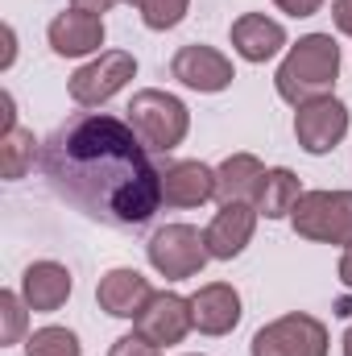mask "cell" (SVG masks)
<instances>
[{"label":"cell","mask_w":352,"mask_h":356,"mask_svg":"<svg viewBox=\"0 0 352 356\" xmlns=\"http://www.w3.org/2000/svg\"><path fill=\"white\" fill-rule=\"evenodd\" d=\"M42 170L67 203L112 228H137L162 203V170L145 141L108 112H83L54 129L42 145Z\"/></svg>","instance_id":"1"},{"label":"cell","mask_w":352,"mask_h":356,"mask_svg":"<svg viewBox=\"0 0 352 356\" xmlns=\"http://www.w3.org/2000/svg\"><path fill=\"white\" fill-rule=\"evenodd\" d=\"M340 79V46L332 33H307L298 38V46H290V54L282 58L273 83L278 95L294 108L319 99V95H332Z\"/></svg>","instance_id":"2"},{"label":"cell","mask_w":352,"mask_h":356,"mask_svg":"<svg viewBox=\"0 0 352 356\" xmlns=\"http://www.w3.org/2000/svg\"><path fill=\"white\" fill-rule=\"evenodd\" d=\"M129 124H133V133L150 149L170 154L175 145H182V137L191 129V112H186V104L178 95H170V91L145 88V91H137L133 104H129Z\"/></svg>","instance_id":"3"},{"label":"cell","mask_w":352,"mask_h":356,"mask_svg":"<svg viewBox=\"0 0 352 356\" xmlns=\"http://www.w3.org/2000/svg\"><path fill=\"white\" fill-rule=\"evenodd\" d=\"M290 224L303 241L352 245V191H303L290 211Z\"/></svg>","instance_id":"4"},{"label":"cell","mask_w":352,"mask_h":356,"mask_svg":"<svg viewBox=\"0 0 352 356\" xmlns=\"http://www.w3.org/2000/svg\"><path fill=\"white\" fill-rule=\"evenodd\" d=\"M145 249H150V266L158 269L162 277H170V282L195 277L199 269L207 266V257H211L203 232L191 228V224H166V228H158Z\"/></svg>","instance_id":"5"},{"label":"cell","mask_w":352,"mask_h":356,"mask_svg":"<svg viewBox=\"0 0 352 356\" xmlns=\"http://www.w3.org/2000/svg\"><path fill=\"white\" fill-rule=\"evenodd\" d=\"M253 356H328V327L315 315H282L253 336Z\"/></svg>","instance_id":"6"},{"label":"cell","mask_w":352,"mask_h":356,"mask_svg":"<svg viewBox=\"0 0 352 356\" xmlns=\"http://www.w3.org/2000/svg\"><path fill=\"white\" fill-rule=\"evenodd\" d=\"M133 75H137V58L129 50H99V58H91L88 67H79L71 75V99L79 108H99Z\"/></svg>","instance_id":"7"},{"label":"cell","mask_w":352,"mask_h":356,"mask_svg":"<svg viewBox=\"0 0 352 356\" xmlns=\"http://www.w3.org/2000/svg\"><path fill=\"white\" fill-rule=\"evenodd\" d=\"M349 133V108L336 95H319L294 112V137L307 154H328Z\"/></svg>","instance_id":"8"},{"label":"cell","mask_w":352,"mask_h":356,"mask_svg":"<svg viewBox=\"0 0 352 356\" xmlns=\"http://www.w3.org/2000/svg\"><path fill=\"white\" fill-rule=\"evenodd\" d=\"M133 327L150 340V344H182L186 332L195 327V315H191V298H182L175 290H154V298L145 302V311L133 319Z\"/></svg>","instance_id":"9"},{"label":"cell","mask_w":352,"mask_h":356,"mask_svg":"<svg viewBox=\"0 0 352 356\" xmlns=\"http://www.w3.org/2000/svg\"><path fill=\"white\" fill-rule=\"evenodd\" d=\"M170 75L178 83H186L191 91H224L237 71H232V58H224L216 46H182L170 63Z\"/></svg>","instance_id":"10"},{"label":"cell","mask_w":352,"mask_h":356,"mask_svg":"<svg viewBox=\"0 0 352 356\" xmlns=\"http://www.w3.org/2000/svg\"><path fill=\"white\" fill-rule=\"evenodd\" d=\"M253 228H257V207L253 203H220L216 220L207 224L203 241H207V253L216 261H232L245 253V245L253 241Z\"/></svg>","instance_id":"11"},{"label":"cell","mask_w":352,"mask_h":356,"mask_svg":"<svg viewBox=\"0 0 352 356\" xmlns=\"http://www.w3.org/2000/svg\"><path fill=\"white\" fill-rule=\"evenodd\" d=\"M154 298L150 277H141L137 269H108L95 286V302L99 311L116 315V319H137L145 311V302Z\"/></svg>","instance_id":"12"},{"label":"cell","mask_w":352,"mask_h":356,"mask_svg":"<svg viewBox=\"0 0 352 356\" xmlns=\"http://www.w3.org/2000/svg\"><path fill=\"white\" fill-rule=\"evenodd\" d=\"M191 315L203 336H228L241 323V294L228 282H207L191 294Z\"/></svg>","instance_id":"13"},{"label":"cell","mask_w":352,"mask_h":356,"mask_svg":"<svg viewBox=\"0 0 352 356\" xmlns=\"http://www.w3.org/2000/svg\"><path fill=\"white\" fill-rule=\"evenodd\" d=\"M104 46V17L83 13V8H67L50 21V50L63 58H83Z\"/></svg>","instance_id":"14"},{"label":"cell","mask_w":352,"mask_h":356,"mask_svg":"<svg viewBox=\"0 0 352 356\" xmlns=\"http://www.w3.org/2000/svg\"><path fill=\"white\" fill-rule=\"evenodd\" d=\"M75 282H71V269L58 266V261H33L21 277V298L29 302V311L38 315H50L58 311L67 298H71Z\"/></svg>","instance_id":"15"},{"label":"cell","mask_w":352,"mask_h":356,"mask_svg":"<svg viewBox=\"0 0 352 356\" xmlns=\"http://www.w3.org/2000/svg\"><path fill=\"white\" fill-rule=\"evenodd\" d=\"M216 199V170L203 162H170L162 170V203L166 207H199Z\"/></svg>","instance_id":"16"},{"label":"cell","mask_w":352,"mask_h":356,"mask_svg":"<svg viewBox=\"0 0 352 356\" xmlns=\"http://www.w3.org/2000/svg\"><path fill=\"white\" fill-rule=\"evenodd\" d=\"M282 46H286V29L265 13H245L232 21V50L245 63H269Z\"/></svg>","instance_id":"17"},{"label":"cell","mask_w":352,"mask_h":356,"mask_svg":"<svg viewBox=\"0 0 352 356\" xmlns=\"http://www.w3.org/2000/svg\"><path fill=\"white\" fill-rule=\"evenodd\" d=\"M262 178H265V166L253 154H232L216 170V199L220 203H249V199H257Z\"/></svg>","instance_id":"18"},{"label":"cell","mask_w":352,"mask_h":356,"mask_svg":"<svg viewBox=\"0 0 352 356\" xmlns=\"http://www.w3.org/2000/svg\"><path fill=\"white\" fill-rule=\"evenodd\" d=\"M298 199H303L298 175H294V170H286V166H278V170H265L253 207H257V216H265V220H282V216H290V211H294V203H298Z\"/></svg>","instance_id":"19"},{"label":"cell","mask_w":352,"mask_h":356,"mask_svg":"<svg viewBox=\"0 0 352 356\" xmlns=\"http://www.w3.org/2000/svg\"><path fill=\"white\" fill-rule=\"evenodd\" d=\"M38 141L29 129H8L0 133V175L4 178H25V170L33 166Z\"/></svg>","instance_id":"20"},{"label":"cell","mask_w":352,"mask_h":356,"mask_svg":"<svg viewBox=\"0 0 352 356\" xmlns=\"http://www.w3.org/2000/svg\"><path fill=\"white\" fill-rule=\"evenodd\" d=\"M25 356H83V348L71 327H38L25 340Z\"/></svg>","instance_id":"21"},{"label":"cell","mask_w":352,"mask_h":356,"mask_svg":"<svg viewBox=\"0 0 352 356\" xmlns=\"http://www.w3.org/2000/svg\"><path fill=\"white\" fill-rule=\"evenodd\" d=\"M125 4H133L150 29H175L191 8V0H125Z\"/></svg>","instance_id":"22"},{"label":"cell","mask_w":352,"mask_h":356,"mask_svg":"<svg viewBox=\"0 0 352 356\" xmlns=\"http://www.w3.org/2000/svg\"><path fill=\"white\" fill-rule=\"evenodd\" d=\"M25 311H29V302H25L21 294H13V290L0 294V344H17V340H21V332H25Z\"/></svg>","instance_id":"23"},{"label":"cell","mask_w":352,"mask_h":356,"mask_svg":"<svg viewBox=\"0 0 352 356\" xmlns=\"http://www.w3.org/2000/svg\"><path fill=\"white\" fill-rule=\"evenodd\" d=\"M108 356H162L158 344H150L141 332H129V336H120L116 344H112V353Z\"/></svg>","instance_id":"24"},{"label":"cell","mask_w":352,"mask_h":356,"mask_svg":"<svg viewBox=\"0 0 352 356\" xmlns=\"http://www.w3.org/2000/svg\"><path fill=\"white\" fill-rule=\"evenodd\" d=\"M282 13H290V17H315L319 8H323V0H273Z\"/></svg>","instance_id":"25"},{"label":"cell","mask_w":352,"mask_h":356,"mask_svg":"<svg viewBox=\"0 0 352 356\" xmlns=\"http://www.w3.org/2000/svg\"><path fill=\"white\" fill-rule=\"evenodd\" d=\"M332 17H336V29L340 33H352V0H336L332 4Z\"/></svg>","instance_id":"26"},{"label":"cell","mask_w":352,"mask_h":356,"mask_svg":"<svg viewBox=\"0 0 352 356\" xmlns=\"http://www.w3.org/2000/svg\"><path fill=\"white\" fill-rule=\"evenodd\" d=\"M112 4L116 0H71V8H83V13H95V17H104Z\"/></svg>","instance_id":"27"},{"label":"cell","mask_w":352,"mask_h":356,"mask_svg":"<svg viewBox=\"0 0 352 356\" xmlns=\"http://www.w3.org/2000/svg\"><path fill=\"white\" fill-rule=\"evenodd\" d=\"M340 282L352 290V245L344 249V257H340Z\"/></svg>","instance_id":"28"},{"label":"cell","mask_w":352,"mask_h":356,"mask_svg":"<svg viewBox=\"0 0 352 356\" xmlns=\"http://www.w3.org/2000/svg\"><path fill=\"white\" fill-rule=\"evenodd\" d=\"M344 356H352V327L344 332Z\"/></svg>","instance_id":"29"}]
</instances>
